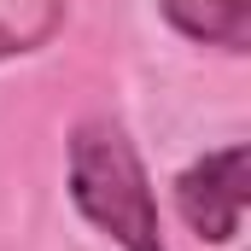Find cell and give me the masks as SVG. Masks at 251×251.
<instances>
[{
  "label": "cell",
  "mask_w": 251,
  "mask_h": 251,
  "mask_svg": "<svg viewBox=\"0 0 251 251\" xmlns=\"http://www.w3.org/2000/svg\"><path fill=\"white\" fill-rule=\"evenodd\" d=\"M70 204L123 251H170L146 164L111 117H88L70 134Z\"/></svg>",
  "instance_id": "cell-1"
},
{
  "label": "cell",
  "mask_w": 251,
  "mask_h": 251,
  "mask_svg": "<svg viewBox=\"0 0 251 251\" xmlns=\"http://www.w3.org/2000/svg\"><path fill=\"white\" fill-rule=\"evenodd\" d=\"M158 12L199 47L251 53V0H158Z\"/></svg>",
  "instance_id": "cell-3"
},
{
  "label": "cell",
  "mask_w": 251,
  "mask_h": 251,
  "mask_svg": "<svg viewBox=\"0 0 251 251\" xmlns=\"http://www.w3.org/2000/svg\"><path fill=\"white\" fill-rule=\"evenodd\" d=\"M251 204V146L234 140V146H216L204 158H193L187 170L176 176V210L199 240L210 246H228L246 222Z\"/></svg>",
  "instance_id": "cell-2"
}]
</instances>
